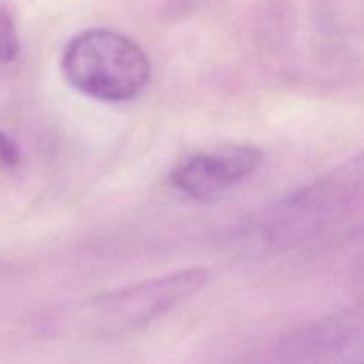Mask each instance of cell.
<instances>
[{
    "label": "cell",
    "instance_id": "6da1fadb",
    "mask_svg": "<svg viewBox=\"0 0 364 364\" xmlns=\"http://www.w3.org/2000/svg\"><path fill=\"white\" fill-rule=\"evenodd\" d=\"M210 272L187 269L78 302L71 313L77 338H116L148 327L206 287Z\"/></svg>",
    "mask_w": 364,
    "mask_h": 364
},
{
    "label": "cell",
    "instance_id": "7a4b0ae2",
    "mask_svg": "<svg viewBox=\"0 0 364 364\" xmlns=\"http://www.w3.org/2000/svg\"><path fill=\"white\" fill-rule=\"evenodd\" d=\"M60 70L71 87L107 103L139 98L151 80V63L144 50L107 28H91L70 39Z\"/></svg>",
    "mask_w": 364,
    "mask_h": 364
},
{
    "label": "cell",
    "instance_id": "3957f363",
    "mask_svg": "<svg viewBox=\"0 0 364 364\" xmlns=\"http://www.w3.org/2000/svg\"><path fill=\"white\" fill-rule=\"evenodd\" d=\"M364 212V151L315 183L288 198L276 212L270 231L274 240H295L315 228Z\"/></svg>",
    "mask_w": 364,
    "mask_h": 364
},
{
    "label": "cell",
    "instance_id": "277c9868",
    "mask_svg": "<svg viewBox=\"0 0 364 364\" xmlns=\"http://www.w3.org/2000/svg\"><path fill=\"white\" fill-rule=\"evenodd\" d=\"M263 151L251 144H220L185 156L173 167L169 181L180 194L208 201L251 176L263 164Z\"/></svg>",
    "mask_w": 364,
    "mask_h": 364
},
{
    "label": "cell",
    "instance_id": "5b68a950",
    "mask_svg": "<svg viewBox=\"0 0 364 364\" xmlns=\"http://www.w3.org/2000/svg\"><path fill=\"white\" fill-rule=\"evenodd\" d=\"M306 343H315L318 355L338 358L364 352V301L313 327Z\"/></svg>",
    "mask_w": 364,
    "mask_h": 364
},
{
    "label": "cell",
    "instance_id": "8992f818",
    "mask_svg": "<svg viewBox=\"0 0 364 364\" xmlns=\"http://www.w3.org/2000/svg\"><path fill=\"white\" fill-rule=\"evenodd\" d=\"M20 53V39L11 14L0 6V60L11 63Z\"/></svg>",
    "mask_w": 364,
    "mask_h": 364
},
{
    "label": "cell",
    "instance_id": "52a82bcc",
    "mask_svg": "<svg viewBox=\"0 0 364 364\" xmlns=\"http://www.w3.org/2000/svg\"><path fill=\"white\" fill-rule=\"evenodd\" d=\"M0 162L7 167H16L20 162V149L16 142L0 132Z\"/></svg>",
    "mask_w": 364,
    "mask_h": 364
},
{
    "label": "cell",
    "instance_id": "ba28073f",
    "mask_svg": "<svg viewBox=\"0 0 364 364\" xmlns=\"http://www.w3.org/2000/svg\"><path fill=\"white\" fill-rule=\"evenodd\" d=\"M347 364H364V359L363 361H354V363H347Z\"/></svg>",
    "mask_w": 364,
    "mask_h": 364
}]
</instances>
